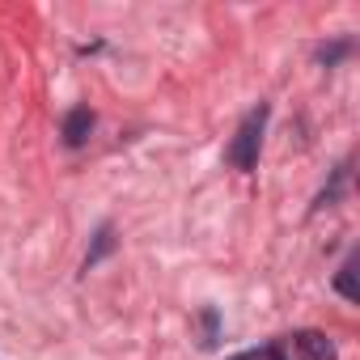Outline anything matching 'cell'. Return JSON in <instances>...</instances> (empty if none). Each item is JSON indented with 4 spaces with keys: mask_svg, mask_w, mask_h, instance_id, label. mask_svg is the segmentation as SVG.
<instances>
[{
    "mask_svg": "<svg viewBox=\"0 0 360 360\" xmlns=\"http://www.w3.org/2000/svg\"><path fill=\"white\" fill-rule=\"evenodd\" d=\"M263 360H284V352H280V347H267V352H263Z\"/></svg>",
    "mask_w": 360,
    "mask_h": 360,
    "instance_id": "ba28073f",
    "label": "cell"
},
{
    "mask_svg": "<svg viewBox=\"0 0 360 360\" xmlns=\"http://www.w3.org/2000/svg\"><path fill=\"white\" fill-rule=\"evenodd\" d=\"M200 322H204V347H212L217 343V309H204Z\"/></svg>",
    "mask_w": 360,
    "mask_h": 360,
    "instance_id": "8992f818",
    "label": "cell"
},
{
    "mask_svg": "<svg viewBox=\"0 0 360 360\" xmlns=\"http://www.w3.org/2000/svg\"><path fill=\"white\" fill-rule=\"evenodd\" d=\"M110 250H115V233H110V225H102V229L94 233V250L85 255V271H89V267H98Z\"/></svg>",
    "mask_w": 360,
    "mask_h": 360,
    "instance_id": "277c9868",
    "label": "cell"
},
{
    "mask_svg": "<svg viewBox=\"0 0 360 360\" xmlns=\"http://www.w3.org/2000/svg\"><path fill=\"white\" fill-rule=\"evenodd\" d=\"M297 356H301V360H339V356H335V343H330L322 330H301V335H297Z\"/></svg>",
    "mask_w": 360,
    "mask_h": 360,
    "instance_id": "3957f363",
    "label": "cell"
},
{
    "mask_svg": "<svg viewBox=\"0 0 360 360\" xmlns=\"http://www.w3.org/2000/svg\"><path fill=\"white\" fill-rule=\"evenodd\" d=\"M343 51H347V43H335V47H326V51H322V64H335Z\"/></svg>",
    "mask_w": 360,
    "mask_h": 360,
    "instance_id": "52a82bcc",
    "label": "cell"
},
{
    "mask_svg": "<svg viewBox=\"0 0 360 360\" xmlns=\"http://www.w3.org/2000/svg\"><path fill=\"white\" fill-rule=\"evenodd\" d=\"M263 127H267V106H259V110H250V115L242 119V127H238V136H233V144H229V161H233L238 169H255V165H259Z\"/></svg>",
    "mask_w": 360,
    "mask_h": 360,
    "instance_id": "6da1fadb",
    "label": "cell"
},
{
    "mask_svg": "<svg viewBox=\"0 0 360 360\" xmlns=\"http://www.w3.org/2000/svg\"><path fill=\"white\" fill-rule=\"evenodd\" d=\"M335 288H339L347 301H356V297H360V292H356V284H352V263H343V267H339V276H335Z\"/></svg>",
    "mask_w": 360,
    "mask_h": 360,
    "instance_id": "5b68a950",
    "label": "cell"
},
{
    "mask_svg": "<svg viewBox=\"0 0 360 360\" xmlns=\"http://www.w3.org/2000/svg\"><path fill=\"white\" fill-rule=\"evenodd\" d=\"M60 131H64V140H68L72 148L85 144L89 131H94V110H89V106H72V110L64 115V127H60Z\"/></svg>",
    "mask_w": 360,
    "mask_h": 360,
    "instance_id": "7a4b0ae2",
    "label": "cell"
}]
</instances>
